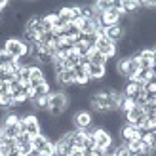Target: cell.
Segmentation results:
<instances>
[{
  "label": "cell",
  "instance_id": "cell-19",
  "mask_svg": "<svg viewBox=\"0 0 156 156\" xmlns=\"http://www.w3.org/2000/svg\"><path fill=\"white\" fill-rule=\"evenodd\" d=\"M30 141H33V139H30V135H27V133H19L17 139H15L17 147H19V145H27V143H30Z\"/></svg>",
  "mask_w": 156,
  "mask_h": 156
},
{
  "label": "cell",
  "instance_id": "cell-9",
  "mask_svg": "<svg viewBox=\"0 0 156 156\" xmlns=\"http://www.w3.org/2000/svg\"><path fill=\"white\" fill-rule=\"evenodd\" d=\"M105 36L116 44V42H120L122 38L126 36V30H124L120 25H112V27H107V29H105Z\"/></svg>",
  "mask_w": 156,
  "mask_h": 156
},
{
  "label": "cell",
  "instance_id": "cell-3",
  "mask_svg": "<svg viewBox=\"0 0 156 156\" xmlns=\"http://www.w3.org/2000/svg\"><path fill=\"white\" fill-rule=\"evenodd\" d=\"M73 126L74 129H90L93 124V114L86 108H80V111H74L73 112Z\"/></svg>",
  "mask_w": 156,
  "mask_h": 156
},
{
  "label": "cell",
  "instance_id": "cell-7",
  "mask_svg": "<svg viewBox=\"0 0 156 156\" xmlns=\"http://www.w3.org/2000/svg\"><path fill=\"white\" fill-rule=\"evenodd\" d=\"M73 74H74V86H80V88H84V86H88L91 80L88 76V67H84L78 63L74 69H73Z\"/></svg>",
  "mask_w": 156,
  "mask_h": 156
},
{
  "label": "cell",
  "instance_id": "cell-17",
  "mask_svg": "<svg viewBox=\"0 0 156 156\" xmlns=\"http://www.w3.org/2000/svg\"><path fill=\"white\" fill-rule=\"evenodd\" d=\"M13 61H15V59H13L12 55H8V53L0 48V69H6L10 63H13Z\"/></svg>",
  "mask_w": 156,
  "mask_h": 156
},
{
  "label": "cell",
  "instance_id": "cell-20",
  "mask_svg": "<svg viewBox=\"0 0 156 156\" xmlns=\"http://www.w3.org/2000/svg\"><path fill=\"white\" fill-rule=\"evenodd\" d=\"M8 93H12L10 91V84H8V82H0V95H8Z\"/></svg>",
  "mask_w": 156,
  "mask_h": 156
},
{
  "label": "cell",
  "instance_id": "cell-22",
  "mask_svg": "<svg viewBox=\"0 0 156 156\" xmlns=\"http://www.w3.org/2000/svg\"><path fill=\"white\" fill-rule=\"evenodd\" d=\"M152 135H154V141H156V129H154V131H152Z\"/></svg>",
  "mask_w": 156,
  "mask_h": 156
},
{
  "label": "cell",
  "instance_id": "cell-14",
  "mask_svg": "<svg viewBox=\"0 0 156 156\" xmlns=\"http://www.w3.org/2000/svg\"><path fill=\"white\" fill-rule=\"evenodd\" d=\"M90 63H93V65H103V67H107V63H108V59L105 57V55H101V53L93 48L91 51H90Z\"/></svg>",
  "mask_w": 156,
  "mask_h": 156
},
{
  "label": "cell",
  "instance_id": "cell-13",
  "mask_svg": "<svg viewBox=\"0 0 156 156\" xmlns=\"http://www.w3.org/2000/svg\"><path fill=\"white\" fill-rule=\"evenodd\" d=\"M53 145H55V156H69L71 154V145H69L63 137H59V139H55L53 141Z\"/></svg>",
  "mask_w": 156,
  "mask_h": 156
},
{
  "label": "cell",
  "instance_id": "cell-23",
  "mask_svg": "<svg viewBox=\"0 0 156 156\" xmlns=\"http://www.w3.org/2000/svg\"><path fill=\"white\" fill-rule=\"evenodd\" d=\"M133 156H147V154H133Z\"/></svg>",
  "mask_w": 156,
  "mask_h": 156
},
{
  "label": "cell",
  "instance_id": "cell-8",
  "mask_svg": "<svg viewBox=\"0 0 156 156\" xmlns=\"http://www.w3.org/2000/svg\"><path fill=\"white\" fill-rule=\"evenodd\" d=\"M55 84L59 86H63V88H71V86H74V74L73 71H61L55 74Z\"/></svg>",
  "mask_w": 156,
  "mask_h": 156
},
{
  "label": "cell",
  "instance_id": "cell-21",
  "mask_svg": "<svg viewBox=\"0 0 156 156\" xmlns=\"http://www.w3.org/2000/svg\"><path fill=\"white\" fill-rule=\"evenodd\" d=\"M4 143H6V135H4V131L0 129V147H4Z\"/></svg>",
  "mask_w": 156,
  "mask_h": 156
},
{
  "label": "cell",
  "instance_id": "cell-12",
  "mask_svg": "<svg viewBox=\"0 0 156 156\" xmlns=\"http://www.w3.org/2000/svg\"><path fill=\"white\" fill-rule=\"evenodd\" d=\"M0 129L4 131L6 139H17V135L21 133L19 124H2V126H0Z\"/></svg>",
  "mask_w": 156,
  "mask_h": 156
},
{
  "label": "cell",
  "instance_id": "cell-1",
  "mask_svg": "<svg viewBox=\"0 0 156 156\" xmlns=\"http://www.w3.org/2000/svg\"><path fill=\"white\" fill-rule=\"evenodd\" d=\"M2 50L8 53V55H12L13 59H21V57L29 55V44H25V42H23L21 38H17V36L6 38Z\"/></svg>",
  "mask_w": 156,
  "mask_h": 156
},
{
  "label": "cell",
  "instance_id": "cell-2",
  "mask_svg": "<svg viewBox=\"0 0 156 156\" xmlns=\"http://www.w3.org/2000/svg\"><path fill=\"white\" fill-rule=\"evenodd\" d=\"M19 128H21V133L30 135V139L42 133V129H40V122H38V118H36V112H34V114H27V116H23L21 122H19Z\"/></svg>",
  "mask_w": 156,
  "mask_h": 156
},
{
  "label": "cell",
  "instance_id": "cell-4",
  "mask_svg": "<svg viewBox=\"0 0 156 156\" xmlns=\"http://www.w3.org/2000/svg\"><path fill=\"white\" fill-rule=\"evenodd\" d=\"M69 107H71V99H69V93L63 90H57L50 93V108H57L61 112H67Z\"/></svg>",
  "mask_w": 156,
  "mask_h": 156
},
{
  "label": "cell",
  "instance_id": "cell-16",
  "mask_svg": "<svg viewBox=\"0 0 156 156\" xmlns=\"http://www.w3.org/2000/svg\"><path fill=\"white\" fill-rule=\"evenodd\" d=\"M48 141H50V139L46 137L44 133H40V135L33 137V141H30V143H33V149H36V151H42L44 147H46V143H48Z\"/></svg>",
  "mask_w": 156,
  "mask_h": 156
},
{
  "label": "cell",
  "instance_id": "cell-18",
  "mask_svg": "<svg viewBox=\"0 0 156 156\" xmlns=\"http://www.w3.org/2000/svg\"><path fill=\"white\" fill-rule=\"evenodd\" d=\"M116 149H114V156H131V152L128 151V147L124 143H114Z\"/></svg>",
  "mask_w": 156,
  "mask_h": 156
},
{
  "label": "cell",
  "instance_id": "cell-11",
  "mask_svg": "<svg viewBox=\"0 0 156 156\" xmlns=\"http://www.w3.org/2000/svg\"><path fill=\"white\" fill-rule=\"evenodd\" d=\"M141 90H143V86H139V84L133 82V80H128L126 86H124V90H122V93H124L126 97H129V99H135Z\"/></svg>",
  "mask_w": 156,
  "mask_h": 156
},
{
  "label": "cell",
  "instance_id": "cell-5",
  "mask_svg": "<svg viewBox=\"0 0 156 156\" xmlns=\"http://www.w3.org/2000/svg\"><path fill=\"white\" fill-rule=\"evenodd\" d=\"M95 50L101 53V55H105L108 61L116 57V44H114L112 40H108L107 36L97 38V42H95Z\"/></svg>",
  "mask_w": 156,
  "mask_h": 156
},
{
  "label": "cell",
  "instance_id": "cell-10",
  "mask_svg": "<svg viewBox=\"0 0 156 156\" xmlns=\"http://www.w3.org/2000/svg\"><path fill=\"white\" fill-rule=\"evenodd\" d=\"M88 76H90V80H103L107 76V67L90 63L88 65Z\"/></svg>",
  "mask_w": 156,
  "mask_h": 156
},
{
  "label": "cell",
  "instance_id": "cell-15",
  "mask_svg": "<svg viewBox=\"0 0 156 156\" xmlns=\"http://www.w3.org/2000/svg\"><path fill=\"white\" fill-rule=\"evenodd\" d=\"M80 10H82V17L84 19H97V10H95V6L93 4H86V6H80Z\"/></svg>",
  "mask_w": 156,
  "mask_h": 156
},
{
  "label": "cell",
  "instance_id": "cell-6",
  "mask_svg": "<svg viewBox=\"0 0 156 156\" xmlns=\"http://www.w3.org/2000/svg\"><path fill=\"white\" fill-rule=\"evenodd\" d=\"M124 118H126V124H131V126H137V128H139V126L145 122L147 112H145L143 107H133L129 112L124 114Z\"/></svg>",
  "mask_w": 156,
  "mask_h": 156
}]
</instances>
